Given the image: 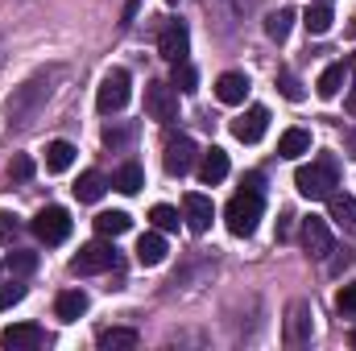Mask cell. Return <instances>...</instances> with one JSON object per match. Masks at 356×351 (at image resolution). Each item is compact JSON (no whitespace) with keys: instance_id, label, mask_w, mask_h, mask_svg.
<instances>
[{"instance_id":"obj_1","label":"cell","mask_w":356,"mask_h":351,"mask_svg":"<svg viewBox=\"0 0 356 351\" xmlns=\"http://www.w3.org/2000/svg\"><path fill=\"white\" fill-rule=\"evenodd\" d=\"M294 186H298L302 198H311V203H327V198L336 194V186H340V162L323 153V157H315L311 166H298Z\"/></svg>"},{"instance_id":"obj_2","label":"cell","mask_w":356,"mask_h":351,"mask_svg":"<svg viewBox=\"0 0 356 351\" xmlns=\"http://www.w3.org/2000/svg\"><path fill=\"white\" fill-rule=\"evenodd\" d=\"M224 219H228L232 236H253L257 219H261V190H236L224 207Z\"/></svg>"},{"instance_id":"obj_3","label":"cell","mask_w":356,"mask_h":351,"mask_svg":"<svg viewBox=\"0 0 356 351\" xmlns=\"http://www.w3.org/2000/svg\"><path fill=\"white\" fill-rule=\"evenodd\" d=\"M50 95V79L46 75H38V79H29L21 91H13L8 95V103H4V116H8V124H25L33 112H38V103Z\"/></svg>"},{"instance_id":"obj_4","label":"cell","mask_w":356,"mask_h":351,"mask_svg":"<svg viewBox=\"0 0 356 351\" xmlns=\"http://www.w3.org/2000/svg\"><path fill=\"white\" fill-rule=\"evenodd\" d=\"M129 95H133V79H129V71H124V67H112V71L104 75L99 91H95V108H99L104 116H116V112L129 103Z\"/></svg>"},{"instance_id":"obj_5","label":"cell","mask_w":356,"mask_h":351,"mask_svg":"<svg viewBox=\"0 0 356 351\" xmlns=\"http://www.w3.org/2000/svg\"><path fill=\"white\" fill-rule=\"evenodd\" d=\"M112 264H116V248L108 244V236H99V240L83 244V248L71 257V273L91 277V273H104V268H112Z\"/></svg>"},{"instance_id":"obj_6","label":"cell","mask_w":356,"mask_h":351,"mask_svg":"<svg viewBox=\"0 0 356 351\" xmlns=\"http://www.w3.org/2000/svg\"><path fill=\"white\" fill-rule=\"evenodd\" d=\"M29 228L42 244H63L71 236V215H67V207H42Z\"/></svg>"},{"instance_id":"obj_7","label":"cell","mask_w":356,"mask_h":351,"mask_svg":"<svg viewBox=\"0 0 356 351\" xmlns=\"http://www.w3.org/2000/svg\"><path fill=\"white\" fill-rule=\"evenodd\" d=\"M162 166H166L170 178L191 174V170L199 166V145H195L191 137H170V141H166V153H162Z\"/></svg>"},{"instance_id":"obj_8","label":"cell","mask_w":356,"mask_h":351,"mask_svg":"<svg viewBox=\"0 0 356 351\" xmlns=\"http://www.w3.org/2000/svg\"><path fill=\"white\" fill-rule=\"evenodd\" d=\"M145 116L158 124H175L178 120V91L170 83H149L145 87Z\"/></svg>"},{"instance_id":"obj_9","label":"cell","mask_w":356,"mask_h":351,"mask_svg":"<svg viewBox=\"0 0 356 351\" xmlns=\"http://www.w3.org/2000/svg\"><path fill=\"white\" fill-rule=\"evenodd\" d=\"M158 54H162L166 62H182V58L191 54V29H186V21H166V25H162V33H158Z\"/></svg>"},{"instance_id":"obj_10","label":"cell","mask_w":356,"mask_h":351,"mask_svg":"<svg viewBox=\"0 0 356 351\" xmlns=\"http://www.w3.org/2000/svg\"><path fill=\"white\" fill-rule=\"evenodd\" d=\"M302 248L315 257V261H327L332 252H336V240H332V228H327V219H302Z\"/></svg>"},{"instance_id":"obj_11","label":"cell","mask_w":356,"mask_h":351,"mask_svg":"<svg viewBox=\"0 0 356 351\" xmlns=\"http://www.w3.org/2000/svg\"><path fill=\"white\" fill-rule=\"evenodd\" d=\"M311 318H315V314H311V302H290V310H286V343H290V348L311 343V331H315Z\"/></svg>"},{"instance_id":"obj_12","label":"cell","mask_w":356,"mask_h":351,"mask_svg":"<svg viewBox=\"0 0 356 351\" xmlns=\"http://www.w3.org/2000/svg\"><path fill=\"white\" fill-rule=\"evenodd\" d=\"M211 215H216V207H211V198H207V194L191 190V194L182 198V219H186V228H191L195 236H203V232L211 228Z\"/></svg>"},{"instance_id":"obj_13","label":"cell","mask_w":356,"mask_h":351,"mask_svg":"<svg viewBox=\"0 0 356 351\" xmlns=\"http://www.w3.org/2000/svg\"><path fill=\"white\" fill-rule=\"evenodd\" d=\"M266 128H269V112L266 108H249L245 116L232 120V137L245 141V145H257V141L266 137Z\"/></svg>"},{"instance_id":"obj_14","label":"cell","mask_w":356,"mask_h":351,"mask_svg":"<svg viewBox=\"0 0 356 351\" xmlns=\"http://www.w3.org/2000/svg\"><path fill=\"white\" fill-rule=\"evenodd\" d=\"M0 343L8 351H29V348H42L46 343V331L38 323H13V327H4Z\"/></svg>"},{"instance_id":"obj_15","label":"cell","mask_w":356,"mask_h":351,"mask_svg":"<svg viewBox=\"0 0 356 351\" xmlns=\"http://www.w3.org/2000/svg\"><path fill=\"white\" fill-rule=\"evenodd\" d=\"M245 95H249V75H241V71H224V75L216 79V99H220V103L236 108V103H245Z\"/></svg>"},{"instance_id":"obj_16","label":"cell","mask_w":356,"mask_h":351,"mask_svg":"<svg viewBox=\"0 0 356 351\" xmlns=\"http://www.w3.org/2000/svg\"><path fill=\"white\" fill-rule=\"evenodd\" d=\"M199 178H203V186H220L228 178V153L220 145H211L207 153H199Z\"/></svg>"},{"instance_id":"obj_17","label":"cell","mask_w":356,"mask_h":351,"mask_svg":"<svg viewBox=\"0 0 356 351\" xmlns=\"http://www.w3.org/2000/svg\"><path fill=\"white\" fill-rule=\"evenodd\" d=\"M327 219H336V228L344 236H356V198L353 194H332L327 198Z\"/></svg>"},{"instance_id":"obj_18","label":"cell","mask_w":356,"mask_h":351,"mask_svg":"<svg viewBox=\"0 0 356 351\" xmlns=\"http://www.w3.org/2000/svg\"><path fill=\"white\" fill-rule=\"evenodd\" d=\"M54 314H58V323H79V318L88 314V293H83V289H67V293H58Z\"/></svg>"},{"instance_id":"obj_19","label":"cell","mask_w":356,"mask_h":351,"mask_svg":"<svg viewBox=\"0 0 356 351\" xmlns=\"http://www.w3.org/2000/svg\"><path fill=\"white\" fill-rule=\"evenodd\" d=\"M162 261H166V240H162V232H145V236L137 240V264L158 268Z\"/></svg>"},{"instance_id":"obj_20","label":"cell","mask_w":356,"mask_h":351,"mask_svg":"<svg viewBox=\"0 0 356 351\" xmlns=\"http://www.w3.org/2000/svg\"><path fill=\"white\" fill-rule=\"evenodd\" d=\"M302 153H311V132L307 128H286L282 137H277V157H302Z\"/></svg>"},{"instance_id":"obj_21","label":"cell","mask_w":356,"mask_h":351,"mask_svg":"<svg viewBox=\"0 0 356 351\" xmlns=\"http://www.w3.org/2000/svg\"><path fill=\"white\" fill-rule=\"evenodd\" d=\"M75 166V145L71 141H50L46 145V170L50 174H67Z\"/></svg>"},{"instance_id":"obj_22","label":"cell","mask_w":356,"mask_h":351,"mask_svg":"<svg viewBox=\"0 0 356 351\" xmlns=\"http://www.w3.org/2000/svg\"><path fill=\"white\" fill-rule=\"evenodd\" d=\"M332 21H336V17H332V4H327V0H319V4H311V8L302 12V25H307L311 37H323V33L332 29Z\"/></svg>"},{"instance_id":"obj_23","label":"cell","mask_w":356,"mask_h":351,"mask_svg":"<svg viewBox=\"0 0 356 351\" xmlns=\"http://www.w3.org/2000/svg\"><path fill=\"white\" fill-rule=\"evenodd\" d=\"M95 348H99V351H129V348H137V331H133V327H112V331H99Z\"/></svg>"},{"instance_id":"obj_24","label":"cell","mask_w":356,"mask_h":351,"mask_svg":"<svg viewBox=\"0 0 356 351\" xmlns=\"http://www.w3.org/2000/svg\"><path fill=\"white\" fill-rule=\"evenodd\" d=\"M104 190H108V178L99 174V170H88V174H79V182H75V198L79 203H99Z\"/></svg>"},{"instance_id":"obj_25","label":"cell","mask_w":356,"mask_h":351,"mask_svg":"<svg viewBox=\"0 0 356 351\" xmlns=\"http://www.w3.org/2000/svg\"><path fill=\"white\" fill-rule=\"evenodd\" d=\"M137 141V124L133 120H112V124H104V145L108 149H124V145H133Z\"/></svg>"},{"instance_id":"obj_26","label":"cell","mask_w":356,"mask_h":351,"mask_svg":"<svg viewBox=\"0 0 356 351\" xmlns=\"http://www.w3.org/2000/svg\"><path fill=\"white\" fill-rule=\"evenodd\" d=\"M129 228H133V219H129L124 211H99V215H95V232H99V236H108V240L124 236Z\"/></svg>"},{"instance_id":"obj_27","label":"cell","mask_w":356,"mask_h":351,"mask_svg":"<svg viewBox=\"0 0 356 351\" xmlns=\"http://www.w3.org/2000/svg\"><path fill=\"white\" fill-rule=\"evenodd\" d=\"M290 25H294V8H273L266 17V37L282 46V42L290 37Z\"/></svg>"},{"instance_id":"obj_28","label":"cell","mask_w":356,"mask_h":351,"mask_svg":"<svg viewBox=\"0 0 356 351\" xmlns=\"http://www.w3.org/2000/svg\"><path fill=\"white\" fill-rule=\"evenodd\" d=\"M112 186H116L120 194H137V190L145 186V170H141L137 162H124V166L116 170V178H112Z\"/></svg>"},{"instance_id":"obj_29","label":"cell","mask_w":356,"mask_h":351,"mask_svg":"<svg viewBox=\"0 0 356 351\" xmlns=\"http://www.w3.org/2000/svg\"><path fill=\"white\" fill-rule=\"evenodd\" d=\"M344 79H348V62H332V67L319 75V95H323V99H336L340 87H344Z\"/></svg>"},{"instance_id":"obj_30","label":"cell","mask_w":356,"mask_h":351,"mask_svg":"<svg viewBox=\"0 0 356 351\" xmlns=\"http://www.w3.org/2000/svg\"><path fill=\"white\" fill-rule=\"evenodd\" d=\"M170 67H175V71H170V87H175L178 95H191V91L199 87V71H195L186 58H182V62H170Z\"/></svg>"},{"instance_id":"obj_31","label":"cell","mask_w":356,"mask_h":351,"mask_svg":"<svg viewBox=\"0 0 356 351\" xmlns=\"http://www.w3.org/2000/svg\"><path fill=\"white\" fill-rule=\"evenodd\" d=\"M8 273L13 277H29L33 268H38V252H29V248H17V252H8Z\"/></svg>"},{"instance_id":"obj_32","label":"cell","mask_w":356,"mask_h":351,"mask_svg":"<svg viewBox=\"0 0 356 351\" xmlns=\"http://www.w3.org/2000/svg\"><path fill=\"white\" fill-rule=\"evenodd\" d=\"M149 223H154L158 232H178V211L170 203H158V207L149 211Z\"/></svg>"},{"instance_id":"obj_33","label":"cell","mask_w":356,"mask_h":351,"mask_svg":"<svg viewBox=\"0 0 356 351\" xmlns=\"http://www.w3.org/2000/svg\"><path fill=\"white\" fill-rule=\"evenodd\" d=\"M277 91H282L290 103H302V95H307V91H302V83H298L290 71H277Z\"/></svg>"},{"instance_id":"obj_34","label":"cell","mask_w":356,"mask_h":351,"mask_svg":"<svg viewBox=\"0 0 356 351\" xmlns=\"http://www.w3.org/2000/svg\"><path fill=\"white\" fill-rule=\"evenodd\" d=\"M8 178H13V182H29V178H33V157H29V153H17V157L8 162Z\"/></svg>"},{"instance_id":"obj_35","label":"cell","mask_w":356,"mask_h":351,"mask_svg":"<svg viewBox=\"0 0 356 351\" xmlns=\"http://www.w3.org/2000/svg\"><path fill=\"white\" fill-rule=\"evenodd\" d=\"M21 298H25V285H21V281H8V285H0V310H13Z\"/></svg>"},{"instance_id":"obj_36","label":"cell","mask_w":356,"mask_h":351,"mask_svg":"<svg viewBox=\"0 0 356 351\" xmlns=\"http://www.w3.org/2000/svg\"><path fill=\"white\" fill-rule=\"evenodd\" d=\"M17 232H21V223H17V215H8V211H0V244H13V240H17Z\"/></svg>"},{"instance_id":"obj_37","label":"cell","mask_w":356,"mask_h":351,"mask_svg":"<svg viewBox=\"0 0 356 351\" xmlns=\"http://www.w3.org/2000/svg\"><path fill=\"white\" fill-rule=\"evenodd\" d=\"M336 306H340V314H344V318H356V285H344V289H340Z\"/></svg>"},{"instance_id":"obj_38","label":"cell","mask_w":356,"mask_h":351,"mask_svg":"<svg viewBox=\"0 0 356 351\" xmlns=\"http://www.w3.org/2000/svg\"><path fill=\"white\" fill-rule=\"evenodd\" d=\"M290 219H294V215L286 211V215H282V223H277V240H286V236H290Z\"/></svg>"},{"instance_id":"obj_39","label":"cell","mask_w":356,"mask_h":351,"mask_svg":"<svg viewBox=\"0 0 356 351\" xmlns=\"http://www.w3.org/2000/svg\"><path fill=\"white\" fill-rule=\"evenodd\" d=\"M344 145H348V153L356 157V128H348V132H344Z\"/></svg>"},{"instance_id":"obj_40","label":"cell","mask_w":356,"mask_h":351,"mask_svg":"<svg viewBox=\"0 0 356 351\" xmlns=\"http://www.w3.org/2000/svg\"><path fill=\"white\" fill-rule=\"evenodd\" d=\"M245 190H261V174H249V178H245Z\"/></svg>"},{"instance_id":"obj_41","label":"cell","mask_w":356,"mask_h":351,"mask_svg":"<svg viewBox=\"0 0 356 351\" xmlns=\"http://www.w3.org/2000/svg\"><path fill=\"white\" fill-rule=\"evenodd\" d=\"M348 75H353V83H356V54L348 58Z\"/></svg>"},{"instance_id":"obj_42","label":"cell","mask_w":356,"mask_h":351,"mask_svg":"<svg viewBox=\"0 0 356 351\" xmlns=\"http://www.w3.org/2000/svg\"><path fill=\"white\" fill-rule=\"evenodd\" d=\"M348 112L356 116V87H353V95H348Z\"/></svg>"},{"instance_id":"obj_43","label":"cell","mask_w":356,"mask_h":351,"mask_svg":"<svg viewBox=\"0 0 356 351\" xmlns=\"http://www.w3.org/2000/svg\"><path fill=\"white\" fill-rule=\"evenodd\" d=\"M348 33H353V37H356V17H353V25H348Z\"/></svg>"},{"instance_id":"obj_44","label":"cell","mask_w":356,"mask_h":351,"mask_svg":"<svg viewBox=\"0 0 356 351\" xmlns=\"http://www.w3.org/2000/svg\"><path fill=\"white\" fill-rule=\"evenodd\" d=\"M353 343H356V331H353Z\"/></svg>"},{"instance_id":"obj_45","label":"cell","mask_w":356,"mask_h":351,"mask_svg":"<svg viewBox=\"0 0 356 351\" xmlns=\"http://www.w3.org/2000/svg\"><path fill=\"white\" fill-rule=\"evenodd\" d=\"M170 4H178V0H170Z\"/></svg>"}]
</instances>
